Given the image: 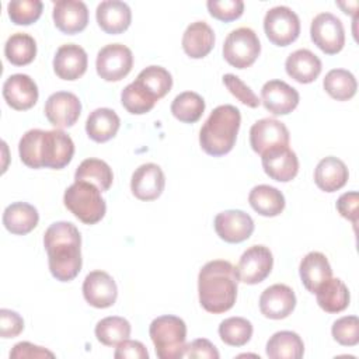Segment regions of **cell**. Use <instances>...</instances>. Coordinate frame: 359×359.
I'll return each instance as SVG.
<instances>
[{
	"instance_id": "6da1fadb",
	"label": "cell",
	"mask_w": 359,
	"mask_h": 359,
	"mask_svg": "<svg viewBox=\"0 0 359 359\" xmlns=\"http://www.w3.org/2000/svg\"><path fill=\"white\" fill-rule=\"evenodd\" d=\"M18 153L21 161L29 168L60 170L72 161L74 143L62 129H29L20 139Z\"/></svg>"
},
{
	"instance_id": "7a4b0ae2",
	"label": "cell",
	"mask_w": 359,
	"mask_h": 359,
	"mask_svg": "<svg viewBox=\"0 0 359 359\" xmlns=\"http://www.w3.org/2000/svg\"><path fill=\"white\" fill-rule=\"evenodd\" d=\"M43 245L52 276L59 282L73 280L81 271V236L70 222H55L43 234Z\"/></svg>"
},
{
	"instance_id": "3957f363",
	"label": "cell",
	"mask_w": 359,
	"mask_h": 359,
	"mask_svg": "<svg viewBox=\"0 0 359 359\" xmlns=\"http://www.w3.org/2000/svg\"><path fill=\"white\" fill-rule=\"evenodd\" d=\"M238 276L236 266L224 259L206 262L198 275L201 306L212 314L229 311L237 299Z\"/></svg>"
},
{
	"instance_id": "277c9868",
	"label": "cell",
	"mask_w": 359,
	"mask_h": 359,
	"mask_svg": "<svg viewBox=\"0 0 359 359\" xmlns=\"http://www.w3.org/2000/svg\"><path fill=\"white\" fill-rule=\"evenodd\" d=\"M240 125L241 114L237 107L230 104L216 107L199 132L202 150L213 157L227 154L236 144Z\"/></svg>"
},
{
	"instance_id": "5b68a950",
	"label": "cell",
	"mask_w": 359,
	"mask_h": 359,
	"mask_svg": "<svg viewBox=\"0 0 359 359\" xmlns=\"http://www.w3.org/2000/svg\"><path fill=\"white\" fill-rule=\"evenodd\" d=\"M65 206L84 224L98 223L107 212L101 191L91 182L74 181L63 195Z\"/></svg>"
},
{
	"instance_id": "8992f818",
	"label": "cell",
	"mask_w": 359,
	"mask_h": 359,
	"mask_svg": "<svg viewBox=\"0 0 359 359\" xmlns=\"http://www.w3.org/2000/svg\"><path fill=\"white\" fill-rule=\"evenodd\" d=\"M150 338L160 359L182 358L187 338V324L177 316H160L149 327Z\"/></svg>"
},
{
	"instance_id": "52a82bcc",
	"label": "cell",
	"mask_w": 359,
	"mask_h": 359,
	"mask_svg": "<svg viewBox=\"0 0 359 359\" xmlns=\"http://www.w3.org/2000/svg\"><path fill=\"white\" fill-rule=\"evenodd\" d=\"M261 53V42L254 29L240 27L233 29L224 39L223 57L236 69H245L254 65Z\"/></svg>"
},
{
	"instance_id": "ba28073f",
	"label": "cell",
	"mask_w": 359,
	"mask_h": 359,
	"mask_svg": "<svg viewBox=\"0 0 359 359\" xmlns=\"http://www.w3.org/2000/svg\"><path fill=\"white\" fill-rule=\"evenodd\" d=\"M264 31L273 45L287 46L299 38L300 20L292 8L276 6L266 11L264 17Z\"/></svg>"
},
{
	"instance_id": "9c48e42d",
	"label": "cell",
	"mask_w": 359,
	"mask_h": 359,
	"mask_svg": "<svg viewBox=\"0 0 359 359\" xmlns=\"http://www.w3.org/2000/svg\"><path fill=\"white\" fill-rule=\"evenodd\" d=\"M133 67V53L123 43H108L97 53V74L105 81H119Z\"/></svg>"
},
{
	"instance_id": "30bf717a",
	"label": "cell",
	"mask_w": 359,
	"mask_h": 359,
	"mask_svg": "<svg viewBox=\"0 0 359 359\" xmlns=\"http://www.w3.org/2000/svg\"><path fill=\"white\" fill-rule=\"evenodd\" d=\"M310 38L327 55H335L345 45V29L342 21L332 13L317 14L310 25Z\"/></svg>"
},
{
	"instance_id": "8fae6325",
	"label": "cell",
	"mask_w": 359,
	"mask_h": 359,
	"mask_svg": "<svg viewBox=\"0 0 359 359\" xmlns=\"http://www.w3.org/2000/svg\"><path fill=\"white\" fill-rule=\"evenodd\" d=\"M272 266L273 257L271 250L261 244L251 245L243 252L236 268L238 282L247 285L261 283L271 273Z\"/></svg>"
},
{
	"instance_id": "7c38bea8",
	"label": "cell",
	"mask_w": 359,
	"mask_h": 359,
	"mask_svg": "<svg viewBox=\"0 0 359 359\" xmlns=\"http://www.w3.org/2000/svg\"><path fill=\"white\" fill-rule=\"evenodd\" d=\"M43 112L46 119L56 129L70 128L77 122L81 114V102L79 97L70 91H56L48 97Z\"/></svg>"
},
{
	"instance_id": "4fadbf2b",
	"label": "cell",
	"mask_w": 359,
	"mask_h": 359,
	"mask_svg": "<svg viewBox=\"0 0 359 359\" xmlns=\"http://www.w3.org/2000/svg\"><path fill=\"white\" fill-rule=\"evenodd\" d=\"M213 224L216 234L230 244L248 240L254 231L252 217L240 209H230L217 213Z\"/></svg>"
},
{
	"instance_id": "5bb4252c",
	"label": "cell",
	"mask_w": 359,
	"mask_h": 359,
	"mask_svg": "<svg viewBox=\"0 0 359 359\" xmlns=\"http://www.w3.org/2000/svg\"><path fill=\"white\" fill-rule=\"evenodd\" d=\"M290 135L286 125L275 118H262L250 129V144L257 154L276 147L289 146Z\"/></svg>"
},
{
	"instance_id": "9a60e30c",
	"label": "cell",
	"mask_w": 359,
	"mask_h": 359,
	"mask_svg": "<svg viewBox=\"0 0 359 359\" xmlns=\"http://www.w3.org/2000/svg\"><path fill=\"white\" fill-rule=\"evenodd\" d=\"M265 174L278 181L289 182L299 172V158L289 146H276L261 154Z\"/></svg>"
},
{
	"instance_id": "2e32d148",
	"label": "cell",
	"mask_w": 359,
	"mask_h": 359,
	"mask_svg": "<svg viewBox=\"0 0 359 359\" xmlns=\"http://www.w3.org/2000/svg\"><path fill=\"white\" fill-rule=\"evenodd\" d=\"M299 101V91L283 80H269L261 88V102L272 115L290 114Z\"/></svg>"
},
{
	"instance_id": "e0dca14e",
	"label": "cell",
	"mask_w": 359,
	"mask_h": 359,
	"mask_svg": "<svg viewBox=\"0 0 359 359\" xmlns=\"http://www.w3.org/2000/svg\"><path fill=\"white\" fill-rule=\"evenodd\" d=\"M3 97L8 107L15 111L32 108L39 97L38 86L28 74L15 73L6 79L3 84Z\"/></svg>"
},
{
	"instance_id": "ac0fdd59",
	"label": "cell",
	"mask_w": 359,
	"mask_h": 359,
	"mask_svg": "<svg viewBox=\"0 0 359 359\" xmlns=\"http://www.w3.org/2000/svg\"><path fill=\"white\" fill-rule=\"evenodd\" d=\"M83 296L90 306L107 309L115 304L118 286L114 278L105 271H93L84 278Z\"/></svg>"
},
{
	"instance_id": "d6986e66",
	"label": "cell",
	"mask_w": 359,
	"mask_h": 359,
	"mask_svg": "<svg viewBox=\"0 0 359 359\" xmlns=\"http://www.w3.org/2000/svg\"><path fill=\"white\" fill-rule=\"evenodd\" d=\"M296 307V294L287 285L275 283L259 296V311L271 320L286 318Z\"/></svg>"
},
{
	"instance_id": "ffe728a7",
	"label": "cell",
	"mask_w": 359,
	"mask_h": 359,
	"mask_svg": "<svg viewBox=\"0 0 359 359\" xmlns=\"http://www.w3.org/2000/svg\"><path fill=\"white\" fill-rule=\"evenodd\" d=\"M165 187V177L160 165L146 163L139 165L130 180V191L140 201L157 199Z\"/></svg>"
},
{
	"instance_id": "44dd1931",
	"label": "cell",
	"mask_w": 359,
	"mask_h": 359,
	"mask_svg": "<svg viewBox=\"0 0 359 359\" xmlns=\"http://www.w3.org/2000/svg\"><path fill=\"white\" fill-rule=\"evenodd\" d=\"M55 27L67 35L81 32L88 24V8L80 0H57L52 11Z\"/></svg>"
},
{
	"instance_id": "7402d4cb",
	"label": "cell",
	"mask_w": 359,
	"mask_h": 359,
	"mask_svg": "<svg viewBox=\"0 0 359 359\" xmlns=\"http://www.w3.org/2000/svg\"><path fill=\"white\" fill-rule=\"evenodd\" d=\"M88 65L87 52L77 43L62 45L53 57V72L62 80L73 81L80 79Z\"/></svg>"
},
{
	"instance_id": "603a6c76",
	"label": "cell",
	"mask_w": 359,
	"mask_h": 359,
	"mask_svg": "<svg viewBox=\"0 0 359 359\" xmlns=\"http://www.w3.org/2000/svg\"><path fill=\"white\" fill-rule=\"evenodd\" d=\"M95 18L104 32L118 35L129 28L132 22V11L125 1L104 0L97 6Z\"/></svg>"
},
{
	"instance_id": "cb8c5ba5",
	"label": "cell",
	"mask_w": 359,
	"mask_h": 359,
	"mask_svg": "<svg viewBox=\"0 0 359 359\" xmlns=\"http://www.w3.org/2000/svg\"><path fill=\"white\" fill-rule=\"evenodd\" d=\"M215 31L205 21L191 22L182 35V49L192 59H202L215 46Z\"/></svg>"
},
{
	"instance_id": "d4e9b609",
	"label": "cell",
	"mask_w": 359,
	"mask_h": 359,
	"mask_svg": "<svg viewBox=\"0 0 359 359\" xmlns=\"http://www.w3.org/2000/svg\"><path fill=\"white\" fill-rule=\"evenodd\" d=\"M287 76L300 84L313 83L321 73L323 65L317 55L309 49H297L292 52L285 62Z\"/></svg>"
},
{
	"instance_id": "484cf974",
	"label": "cell",
	"mask_w": 359,
	"mask_h": 359,
	"mask_svg": "<svg viewBox=\"0 0 359 359\" xmlns=\"http://www.w3.org/2000/svg\"><path fill=\"white\" fill-rule=\"evenodd\" d=\"M349 178L346 164L334 156L324 157L314 170V182L324 192H335L345 187Z\"/></svg>"
},
{
	"instance_id": "4316f807",
	"label": "cell",
	"mask_w": 359,
	"mask_h": 359,
	"mask_svg": "<svg viewBox=\"0 0 359 359\" xmlns=\"http://www.w3.org/2000/svg\"><path fill=\"white\" fill-rule=\"evenodd\" d=\"M299 273L303 286L310 293H316L317 287L332 276V269L323 252L311 251L300 261Z\"/></svg>"
},
{
	"instance_id": "83f0119b",
	"label": "cell",
	"mask_w": 359,
	"mask_h": 359,
	"mask_svg": "<svg viewBox=\"0 0 359 359\" xmlns=\"http://www.w3.org/2000/svg\"><path fill=\"white\" fill-rule=\"evenodd\" d=\"M39 222L36 208L27 202H14L3 212L4 227L15 236H25L32 231Z\"/></svg>"
},
{
	"instance_id": "f1b7e54d",
	"label": "cell",
	"mask_w": 359,
	"mask_h": 359,
	"mask_svg": "<svg viewBox=\"0 0 359 359\" xmlns=\"http://www.w3.org/2000/svg\"><path fill=\"white\" fill-rule=\"evenodd\" d=\"M119 126L121 119L111 108H97L90 112L86 121V132L88 137L97 143H104L115 137Z\"/></svg>"
},
{
	"instance_id": "f546056e",
	"label": "cell",
	"mask_w": 359,
	"mask_h": 359,
	"mask_svg": "<svg viewBox=\"0 0 359 359\" xmlns=\"http://www.w3.org/2000/svg\"><path fill=\"white\" fill-rule=\"evenodd\" d=\"M317 304L325 313H341L349 306L351 294L346 285L339 278H330L316 290Z\"/></svg>"
},
{
	"instance_id": "4dcf8cb0",
	"label": "cell",
	"mask_w": 359,
	"mask_h": 359,
	"mask_svg": "<svg viewBox=\"0 0 359 359\" xmlns=\"http://www.w3.org/2000/svg\"><path fill=\"white\" fill-rule=\"evenodd\" d=\"M248 202L258 215L265 217L280 215L286 205L283 194L278 188L266 184L254 187L248 194Z\"/></svg>"
},
{
	"instance_id": "1f68e13d",
	"label": "cell",
	"mask_w": 359,
	"mask_h": 359,
	"mask_svg": "<svg viewBox=\"0 0 359 359\" xmlns=\"http://www.w3.org/2000/svg\"><path fill=\"white\" fill-rule=\"evenodd\" d=\"M269 359H300L304 353L303 339L293 331H278L266 342Z\"/></svg>"
},
{
	"instance_id": "d6a6232c",
	"label": "cell",
	"mask_w": 359,
	"mask_h": 359,
	"mask_svg": "<svg viewBox=\"0 0 359 359\" xmlns=\"http://www.w3.org/2000/svg\"><path fill=\"white\" fill-rule=\"evenodd\" d=\"M74 181L91 182L95 187H98L101 192H105L112 185L114 172L104 160L86 158L79 164L74 172Z\"/></svg>"
},
{
	"instance_id": "836d02e7",
	"label": "cell",
	"mask_w": 359,
	"mask_h": 359,
	"mask_svg": "<svg viewBox=\"0 0 359 359\" xmlns=\"http://www.w3.org/2000/svg\"><path fill=\"white\" fill-rule=\"evenodd\" d=\"M6 59L14 66L29 65L36 56V42L25 32H15L8 36L4 45Z\"/></svg>"
},
{
	"instance_id": "e575fe53",
	"label": "cell",
	"mask_w": 359,
	"mask_h": 359,
	"mask_svg": "<svg viewBox=\"0 0 359 359\" xmlns=\"http://www.w3.org/2000/svg\"><path fill=\"white\" fill-rule=\"evenodd\" d=\"M323 87L330 97L337 101L351 100L358 90V83L355 76L345 69H332L330 70L324 80Z\"/></svg>"
},
{
	"instance_id": "d590c367",
	"label": "cell",
	"mask_w": 359,
	"mask_h": 359,
	"mask_svg": "<svg viewBox=\"0 0 359 359\" xmlns=\"http://www.w3.org/2000/svg\"><path fill=\"white\" fill-rule=\"evenodd\" d=\"M171 114L184 123H195L205 111V100L195 91H184L171 102Z\"/></svg>"
},
{
	"instance_id": "8d00e7d4",
	"label": "cell",
	"mask_w": 359,
	"mask_h": 359,
	"mask_svg": "<svg viewBox=\"0 0 359 359\" xmlns=\"http://www.w3.org/2000/svg\"><path fill=\"white\" fill-rule=\"evenodd\" d=\"M147 93H150L157 101L163 97H165L171 87H172V76L171 73L161 67V66H147L146 69H143L136 80Z\"/></svg>"
},
{
	"instance_id": "74e56055",
	"label": "cell",
	"mask_w": 359,
	"mask_h": 359,
	"mask_svg": "<svg viewBox=\"0 0 359 359\" xmlns=\"http://www.w3.org/2000/svg\"><path fill=\"white\" fill-rule=\"evenodd\" d=\"M130 323L118 316H109L100 320L95 325V337L105 346H116L130 337Z\"/></svg>"
},
{
	"instance_id": "f35d334b",
	"label": "cell",
	"mask_w": 359,
	"mask_h": 359,
	"mask_svg": "<svg viewBox=\"0 0 359 359\" xmlns=\"http://www.w3.org/2000/svg\"><path fill=\"white\" fill-rule=\"evenodd\" d=\"M252 324L244 317H229L219 325L220 339L230 346H244L252 337Z\"/></svg>"
},
{
	"instance_id": "ab89813d",
	"label": "cell",
	"mask_w": 359,
	"mask_h": 359,
	"mask_svg": "<svg viewBox=\"0 0 359 359\" xmlns=\"http://www.w3.org/2000/svg\"><path fill=\"white\" fill-rule=\"evenodd\" d=\"M121 102L129 114L142 115L151 111L157 100L150 93H147L137 81H132L122 90Z\"/></svg>"
},
{
	"instance_id": "60d3db41",
	"label": "cell",
	"mask_w": 359,
	"mask_h": 359,
	"mask_svg": "<svg viewBox=\"0 0 359 359\" xmlns=\"http://www.w3.org/2000/svg\"><path fill=\"white\" fill-rule=\"evenodd\" d=\"M43 10L41 0H14L7 4V13L15 25H31L39 20Z\"/></svg>"
},
{
	"instance_id": "b9f144b4",
	"label": "cell",
	"mask_w": 359,
	"mask_h": 359,
	"mask_svg": "<svg viewBox=\"0 0 359 359\" xmlns=\"http://www.w3.org/2000/svg\"><path fill=\"white\" fill-rule=\"evenodd\" d=\"M332 338L344 346H355L359 342V318L356 316H344L334 321L331 328Z\"/></svg>"
},
{
	"instance_id": "7bdbcfd3",
	"label": "cell",
	"mask_w": 359,
	"mask_h": 359,
	"mask_svg": "<svg viewBox=\"0 0 359 359\" xmlns=\"http://www.w3.org/2000/svg\"><path fill=\"white\" fill-rule=\"evenodd\" d=\"M206 7L213 18L223 22L234 21L244 13V3L241 0H209Z\"/></svg>"
},
{
	"instance_id": "ee69618b",
	"label": "cell",
	"mask_w": 359,
	"mask_h": 359,
	"mask_svg": "<svg viewBox=\"0 0 359 359\" xmlns=\"http://www.w3.org/2000/svg\"><path fill=\"white\" fill-rule=\"evenodd\" d=\"M223 84L227 90L244 105L250 108H257L261 104V100L255 95V93L236 74L227 73L223 76Z\"/></svg>"
},
{
	"instance_id": "f6af8a7d",
	"label": "cell",
	"mask_w": 359,
	"mask_h": 359,
	"mask_svg": "<svg viewBox=\"0 0 359 359\" xmlns=\"http://www.w3.org/2000/svg\"><path fill=\"white\" fill-rule=\"evenodd\" d=\"M24 330V320L22 317L8 309L0 310V335L1 338H14L20 335Z\"/></svg>"
},
{
	"instance_id": "bcb514c9",
	"label": "cell",
	"mask_w": 359,
	"mask_h": 359,
	"mask_svg": "<svg viewBox=\"0 0 359 359\" xmlns=\"http://www.w3.org/2000/svg\"><path fill=\"white\" fill-rule=\"evenodd\" d=\"M220 353L216 346L206 338H198L185 345L182 358H198V359H219Z\"/></svg>"
},
{
	"instance_id": "7dc6e473",
	"label": "cell",
	"mask_w": 359,
	"mask_h": 359,
	"mask_svg": "<svg viewBox=\"0 0 359 359\" xmlns=\"http://www.w3.org/2000/svg\"><path fill=\"white\" fill-rule=\"evenodd\" d=\"M358 205H359V195L356 191H351V192H345L342 194L338 201H337V210L338 213L353 223V226H356L358 223Z\"/></svg>"
},
{
	"instance_id": "c3c4849f",
	"label": "cell",
	"mask_w": 359,
	"mask_h": 359,
	"mask_svg": "<svg viewBox=\"0 0 359 359\" xmlns=\"http://www.w3.org/2000/svg\"><path fill=\"white\" fill-rule=\"evenodd\" d=\"M24 359V358H29V359H34V358H55V353L48 351L46 348L43 346H38V345H34L31 342H27V341H22V342H18L13 346V349L10 351V359Z\"/></svg>"
},
{
	"instance_id": "681fc988",
	"label": "cell",
	"mask_w": 359,
	"mask_h": 359,
	"mask_svg": "<svg viewBox=\"0 0 359 359\" xmlns=\"http://www.w3.org/2000/svg\"><path fill=\"white\" fill-rule=\"evenodd\" d=\"M114 356L116 359H149V352L140 341L128 338L116 345Z\"/></svg>"
}]
</instances>
